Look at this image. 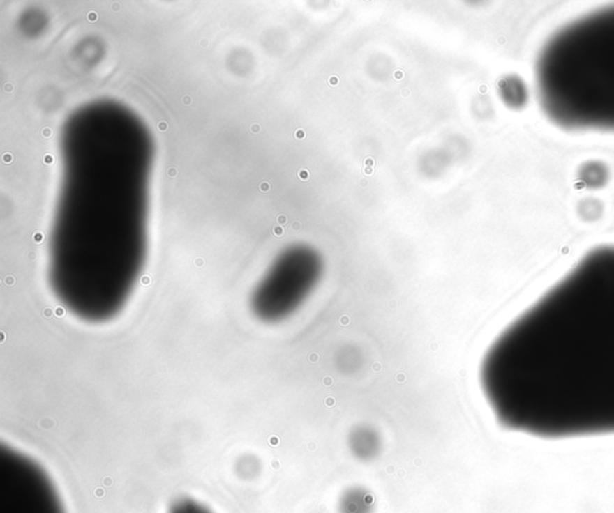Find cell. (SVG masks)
Wrapping results in <instances>:
<instances>
[{
	"label": "cell",
	"mask_w": 614,
	"mask_h": 513,
	"mask_svg": "<svg viewBox=\"0 0 614 513\" xmlns=\"http://www.w3.org/2000/svg\"><path fill=\"white\" fill-rule=\"evenodd\" d=\"M158 131H161V132H165L167 131V128H168V124H167L166 121H160L158 125Z\"/></svg>",
	"instance_id": "obj_7"
},
{
	"label": "cell",
	"mask_w": 614,
	"mask_h": 513,
	"mask_svg": "<svg viewBox=\"0 0 614 513\" xmlns=\"http://www.w3.org/2000/svg\"><path fill=\"white\" fill-rule=\"evenodd\" d=\"M171 513H211L204 506L190 499H181L172 506Z\"/></svg>",
	"instance_id": "obj_5"
},
{
	"label": "cell",
	"mask_w": 614,
	"mask_h": 513,
	"mask_svg": "<svg viewBox=\"0 0 614 513\" xmlns=\"http://www.w3.org/2000/svg\"><path fill=\"white\" fill-rule=\"evenodd\" d=\"M43 233H40V231H38V233H35V234H34L35 243H41V241H43Z\"/></svg>",
	"instance_id": "obj_12"
},
{
	"label": "cell",
	"mask_w": 614,
	"mask_h": 513,
	"mask_svg": "<svg viewBox=\"0 0 614 513\" xmlns=\"http://www.w3.org/2000/svg\"><path fill=\"white\" fill-rule=\"evenodd\" d=\"M395 77L402 78V72H396V75H395Z\"/></svg>",
	"instance_id": "obj_24"
},
{
	"label": "cell",
	"mask_w": 614,
	"mask_h": 513,
	"mask_svg": "<svg viewBox=\"0 0 614 513\" xmlns=\"http://www.w3.org/2000/svg\"><path fill=\"white\" fill-rule=\"evenodd\" d=\"M350 449L358 459L368 462L380 454V436L370 427L357 428L350 434Z\"/></svg>",
	"instance_id": "obj_4"
},
{
	"label": "cell",
	"mask_w": 614,
	"mask_h": 513,
	"mask_svg": "<svg viewBox=\"0 0 614 513\" xmlns=\"http://www.w3.org/2000/svg\"><path fill=\"white\" fill-rule=\"evenodd\" d=\"M53 162H54V158H53L51 154L45 155V156H43V163H45V164H52Z\"/></svg>",
	"instance_id": "obj_6"
},
{
	"label": "cell",
	"mask_w": 614,
	"mask_h": 513,
	"mask_svg": "<svg viewBox=\"0 0 614 513\" xmlns=\"http://www.w3.org/2000/svg\"><path fill=\"white\" fill-rule=\"evenodd\" d=\"M260 190H262L263 192H267V191L270 190V185H269V183H262V184H260Z\"/></svg>",
	"instance_id": "obj_14"
},
{
	"label": "cell",
	"mask_w": 614,
	"mask_h": 513,
	"mask_svg": "<svg viewBox=\"0 0 614 513\" xmlns=\"http://www.w3.org/2000/svg\"><path fill=\"white\" fill-rule=\"evenodd\" d=\"M480 383L509 431L614 436V245L588 250L499 335Z\"/></svg>",
	"instance_id": "obj_1"
},
{
	"label": "cell",
	"mask_w": 614,
	"mask_h": 513,
	"mask_svg": "<svg viewBox=\"0 0 614 513\" xmlns=\"http://www.w3.org/2000/svg\"><path fill=\"white\" fill-rule=\"evenodd\" d=\"M275 233H276V234H278V236H281L282 231H281V229H280V228H278V229H275Z\"/></svg>",
	"instance_id": "obj_23"
},
{
	"label": "cell",
	"mask_w": 614,
	"mask_h": 513,
	"mask_svg": "<svg viewBox=\"0 0 614 513\" xmlns=\"http://www.w3.org/2000/svg\"><path fill=\"white\" fill-rule=\"evenodd\" d=\"M534 78L550 123L570 132L614 135V5L555 29L539 49Z\"/></svg>",
	"instance_id": "obj_2"
},
{
	"label": "cell",
	"mask_w": 614,
	"mask_h": 513,
	"mask_svg": "<svg viewBox=\"0 0 614 513\" xmlns=\"http://www.w3.org/2000/svg\"><path fill=\"white\" fill-rule=\"evenodd\" d=\"M178 174V171L175 169V168H170V171H168V176H171V178H174Z\"/></svg>",
	"instance_id": "obj_16"
},
{
	"label": "cell",
	"mask_w": 614,
	"mask_h": 513,
	"mask_svg": "<svg viewBox=\"0 0 614 513\" xmlns=\"http://www.w3.org/2000/svg\"><path fill=\"white\" fill-rule=\"evenodd\" d=\"M52 133L53 132H52L51 128H46L43 130V136L45 138L52 137Z\"/></svg>",
	"instance_id": "obj_11"
},
{
	"label": "cell",
	"mask_w": 614,
	"mask_h": 513,
	"mask_svg": "<svg viewBox=\"0 0 614 513\" xmlns=\"http://www.w3.org/2000/svg\"><path fill=\"white\" fill-rule=\"evenodd\" d=\"M5 91L6 93H13V84H10V83H6L4 86Z\"/></svg>",
	"instance_id": "obj_18"
},
{
	"label": "cell",
	"mask_w": 614,
	"mask_h": 513,
	"mask_svg": "<svg viewBox=\"0 0 614 513\" xmlns=\"http://www.w3.org/2000/svg\"><path fill=\"white\" fill-rule=\"evenodd\" d=\"M98 13H94V11H90V13H88V20H89L90 22L98 21Z\"/></svg>",
	"instance_id": "obj_8"
},
{
	"label": "cell",
	"mask_w": 614,
	"mask_h": 513,
	"mask_svg": "<svg viewBox=\"0 0 614 513\" xmlns=\"http://www.w3.org/2000/svg\"><path fill=\"white\" fill-rule=\"evenodd\" d=\"M365 166H366V167H373V166H375V160L372 158H367L366 160H365Z\"/></svg>",
	"instance_id": "obj_13"
},
{
	"label": "cell",
	"mask_w": 614,
	"mask_h": 513,
	"mask_svg": "<svg viewBox=\"0 0 614 513\" xmlns=\"http://www.w3.org/2000/svg\"><path fill=\"white\" fill-rule=\"evenodd\" d=\"M278 221H280V222H281V223H285V222H286V217H283V216H281V217H280V220H278Z\"/></svg>",
	"instance_id": "obj_22"
},
{
	"label": "cell",
	"mask_w": 614,
	"mask_h": 513,
	"mask_svg": "<svg viewBox=\"0 0 614 513\" xmlns=\"http://www.w3.org/2000/svg\"><path fill=\"white\" fill-rule=\"evenodd\" d=\"M298 174L300 176V179L307 180V178H308V171H305V169H300Z\"/></svg>",
	"instance_id": "obj_10"
},
{
	"label": "cell",
	"mask_w": 614,
	"mask_h": 513,
	"mask_svg": "<svg viewBox=\"0 0 614 513\" xmlns=\"http://www.w3.org/2000/svg\"><path fill=\"white\" fill-rule=\"evenodd\" d=\"M183 102L184 105H186V106H188V105H190V103L192 102L191 98H190V96H188V95H186V96H184Z\"/></svg>",
	"instance_id": "obj_19"
},
{
	"label": "cell",
	"mask_w": 614,
	"mask_h": 513,
	"mask_svg": "<svg viewBox=\"0 0 614 513\" xmlns=\"http://www.w3.org/2000/svg\"><path fill=\"white\" fill-rule=\"evenodd\" d=\"M375 496L364 486L345 488L337 501L338 513H375Z\"/></svg>",
	"instance_id": "obj_3"
},
{
	"label": "cell",
	"mask_w": 614,
	"mask_h": 513,
	"mask_svg": "<svg viewBox=\"0 0 614 513\" xmlns=\"http://www.w3.org/2000/svg\"><path fill=\"white\" fill-rule=\"evenodd\" d=\"M337 82H338V78L337 77H331L329 79V83H330V86H337Z\"/></svg>",
	"instance_id": "obj_20"
},
{
	"label": "cell",
	"mask_w": 614,
	"mask_h": 513,
	"mask_svg": "<svg viewBox=\"0 0 614 513\" xmlns=\"http://www.w3.org/2000/svg\"><path fill=\"white\" fill-rule=\"evenodd\" d=\"M251 131L253 133H258L260 131V124H253L251 126Z\"/></svg>",
	"instance_id": "obj_15"
},
{
	"label": "cell",
	"mask_w": 614,
	"mask_h": 513,
	"mask_svg": "<svg viewBox=\"0 0 614 513\" xmlns=\"http://www.w3.org/2000/svg\"><path fill=\"white\" fill-rule=\"evenodd\" d=\"M13 155L9 154V153H6V154L3 155V161H4L5 163H11L13 162Z\"/></svg>",
	"instance_id": "obj_9"
},
{
	"label": "cell",
	"mask_w": 614,
	"mask_h": 513,
	"mask_svg": "<svg viewBox=\"0 0 614 513\" xmlns=\"http://www.w3.org/2000/svg\"><path fill=\"white\" fill-rule=\"evenodd\" d=\"M295 137H297V138L305 137V131H304V130H298V131H297V132H295Z\"/></svg>",
	"instance_id": "obj_17"
},
{
	"label": "cell",
	"mask_w": 614,
	"mask_h": 513,
	"mask_svg": "<svg viewBox=\"0 0 614 513\" xmlns=\"http://www.w3.org/2000/svg\"><path fill=\"white\" fill-rule=\"evenodd\" d=\"M364 173H365V174H372V173H373V169H372V167H365Z\"/></svg>",
	"instance_id": "obj_21"
}]
</instances>
